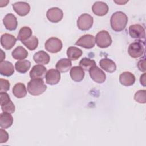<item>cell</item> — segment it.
Returning <instances> with one entry per match:
<instances>
[{
	"label": "cell",
	"instance_id": "1",
	"mask_svg": "<svg viewBox=\"0 0 146 146\" xmlns=\"http://www.w3.org/2000/svg\"><path fill=\"white\" fill-rule=\"evenodd\" d=\"M127 23L128 17L122 11H116L111 17V26L112 29L115 31L120 32L123 31L125 28Z\"/></svg>",
	"mask_w": 146,
	"mask_h": 146
},
{
	"label": "cell",
	"instance_id": "2",
	"mask_svg": "<svg viewBox=\"0 0 146 146\" xmlns=\"http://www.w3.org/2000/svg\"><path fill=\"white\" fill-rule=\"evenodd\" d=\"M28 92L33 96H38L42 94L47 89L43 79H31L27 84Z\"/></svg>",
	"mask_w": 146,
	"mask_h": 146
},
{
	"label": "cell",
	"instance_id": "3",
	"mask_svg": "<svg viewBox=\"0 0 146 146\" xmlns=\"http://www.w3.org/2000/svg\"><path fill=\"white\" fill-rule=\"evenodd\" d=\"M95 41L96 45L102 48H105L110 46L112 44V38L108 31L102 30L96 35Z\"/></svg>",
	"mask_w": 146,
	"mask_h": 146
},
{
	"label": "cell",
	"instance_id": "4",
	"mask_svg": "<svg viewBox=\"0 0 146 146\" xmlns=\"http://www.w3.org/2000/svg\"><path fill=\"white\" fill-rule=\"evenodd\" d=\"M128 52L129 56L133 58H139L145 52L144 43H142L141 40H138L131 43L128 48Z\"/></svg>",
	"mask_w": 146,
	"mask_h": 146
},
{
	"label": "cell",
	"instance_id": "5",
	"mask_svg": "<svg viewBox=\"0 0 146 146\" xmlns=\"http://www.w3.org/2000/svg\"><path fill=\"white\" fill-rule=\"evenodd\" d=\"M93 17L88 14H82L77 20V26L78 29L82 31L90 30L93 25Z\"/></svg>",
	"mask_w": 146,
	"mask_h": 146
},
{
	"label": "cell",
	"instance_id": "6",
	"mask_svg": "<svg viewBox=\"0 0 146 146\" xmlns=\"http://www.w3.org/2000/svg\"><path fill=\"white\" fill-rule=\"evenodd\" d=\"M44 46L45 49L51 53L59 52L63 47L61 40L55 37H51L47 40Z\"/></svg>",
	"mask_w": 146,
	"mask_h": 146
},
{
	"label": "cell",
	"instance_id": "7",
	"mask_svg": "<svg viewBox=\"0 0 146 146\" xmlns=\"http://www.w3.org/2000/svg\"><path fill=\"white\" fill-rule=\"evenodd\" d=\"M95 41L93 35L86 34L82 36L75 43V45L87 49H90L95 46Z\"/></svg>",
	"mask_w": 146,
	"mask_h": 146
},
{
	"label": "cell",
	"instance_id": "8",
	"mask_svg": "<svg viewBox=\"0 0 146 146\" xmlns=\"http://www.w3.org/2000/svg\"><path fill=\"white\" fill-rule=\"evenodd\" d=\"M129 34L131 38L137 39H144L145 36V29L139 24H135L129 27Z\"/></svg>",
	"mask_w": 146,
	"mask_h": 146
},
{
	"label": "cell",
	"instance_id": "9",
	"mask_svg": "<svg viewBox=\"0 0 146 146\" xmlns=\"http://www.w3.org/2000/svg\"><path fill=\"white\" fill-rule=\"evenodd\" d=\"M89 74L91 79L97 83H103L106 79V74L96 66L90 69Z\"/></svg>",
	"mask_w": 146,
	"mask_h": 146
},
{
	"label": "cell",
	"instance_id": "10",
	"mask_svg": "<svg viewBox=\"0 0 146 146\" xmlns=\"http://www.w3.org/2000/svg\"><path fill=\"white\" fill-rule=\"evenodd\" d=\"M46 16L50 22L58 23L62 19L63 13V11L58 7H52L47 10Z\"/></svg>",
	"mask_w": 146,
	"mask_h": 146
},
{
	"label": "cell",
	"instance_id": "11",
	"mask_svg": "<svg viewBox=\"0 0 146 146\" xmlns=\"http://www.w3.org/2000/svg\"><path fill=\"white\" fill-rule=\"evenodd\" d=\"M47 73L46 68L42 64H36L34 66L29 75L31 79H43Z\"/></svg>",
	"mask_w": 146,
	"mask_h": 146
},
{
	"label": "cell",
	"instance_id": "12",
	"mask_svg": "<svg viewBox=\"0 0 146 146\" xmlns=\"http://www.w3.org/2000/svg\"><path fill=\"white\" fill-rule=\"evenodd\" d=\"M13 10L19 16L26 15L30 10L29 4L26 2H17L12 5Z\"/></svg>",
	"mask_w": 146,
	"mask_h": 146
},
{
	"label": "cell",
	"instance_id": "13",
	"mask_svg": "<svg viewBox=\"0 0 146 146\" xmlns=\"http://www.w3.org/2000/svg\"><path fill=\"white\" fill-rule=\"evenodd\" d=\"M16 42L17 39L15 36L10 34H3L1 37V46L7 50L11 49L16 43Z\"/></svg>",
	"mask_w": 146,
	"mask_h": 146
},
{
	"label": "cell",
	"instance_id": "14",
	"mask_svg": "<svg viewBox=\"0 0 146 146\" xmlns=\"http://www.w3.org/2000/svg\"><path fill=\"white\" fill-rule=\"evenodd\" d=\"M45 78L46 83L50 85H55L60 80V72L55 69H50L47 71Z\"/></svg>",
	"mask_w": 146,
	"mask_h": 146
},
{
	"label": "cell",
	"instance_id": "15",
	"mask_svg": "<svg viewBox=\"0 0 146 146\" xmlns=\"http://www.w3.org/2000/svg\"><path fill=\"white\" fill-rule=\"evenodd\" d=\"M3 23L5 28L10 31L15 30L18 25L16 17L12 13L7 14L3 19Z\"/></svg>",
	"mask_w": 146,
	"mask_h": 146
},
{
	"label": "cell",
	"instance_id": "16",
	"mask_svg": "<svg viewBox=\"0 0 146 146\" xmlns=\"http://www.w3.org/2000/svg\"><path fill=\"white\" fill-rule=\"evenodd\" d=\"M109 8L107 3L104 2L98 1L92 6V10L94 14L98 16H104L107 14Z\"/></svg>",
	"mask_w": 146,
	"mask_h": 146
},
{
	"label": "cell",
	"instance_id": "17",
	"mask_svg": "<svg viewBox=\"0 0 146 146\" xmlns=\"http://www.w3.org/2000/svg\"><path fill=\"white\" fill-rule=\"evenodd\" d=\"M135 75L128 71H125L121 73L119 76L120 83L124 86H132L135 82Z\"/></svg>",
	"mask_w": 146,
	"mask_h": 146
},
{
	"label": "cell",
	"instance_id": "18",
	"mask_svg": "<svg viewBox=\"0 0 146 146\" xmlns=\"http://www.w3.org/2000/svg\"><path fill=\"white\" fill-rule=\"evenodd\" d=\"M14 72V66L10 62L3 61L0 63V74L5 76H10Z\"/></svg>",
	"mask_w": 146,
	"mask_h": 146
},
{
	"label": "cell",
	"instance_id": "19",
	"mask_svg": "<svg viewBox=\"0 0 146 146\" xmlns=\"http://www.w3.org/2000/svg\"><path fill=\"white\" fill-rule=\"evenodd\" d=\"M34 62L39 64H47L50 60V55L44 51H39L34 54L33 56Z\"/></svg>",
	"mask_w": 146,
	"mask_h": 146
},
{
	"label": "cell",
	"instance_id": "20",
	"mask_svg": "<svg viewBox=\"0 0 146 146\" xmlns=\"http://www.w3.org/2000/svg\"><path fill=\"white\" fill-rule=\"evenodd\" d=\"M99 65L103 70L107 72L112 73L116 70V65L115 63L110 59H102L99 61Z\"/></svg>",
	"mask_w": 146,
	"mask_h": 146
},
{
	"label": "cell",
	"instance_id": "21",
	"mask_svg": "<svg viewBox=\"0 0 146 146\" xmlns=\"http://www.w3.org/2000/svg\"><path fill=\"white\" fill-rule=\"evenodd\" d=\"M70 76L76 82H81L84 77V70L80 66H74L70 69Z\"/></svg>",
	"mask_w": 146,
	"mask_h": 146
},
{
	"label": "cell",
	"instance_id": "22",
	"mask_svg": "<svg viewBox=\"0 0 146 146\" xmlns=\"http://www.w3.org/2000/svg\"><path fill=\"white\" fill-rule=\"evenodd\" d=\"M71 60L68 58L60 59L56 64L55 67L60 72L64 73L71 68Z\"/></svg>",
	"mask_w": 146,
	"mask_h": 146
},
{
	"label": "cell",
	"instance_id": "23",
	"mask_svg": "<svg viewBox=\"0 0 146 146\" xmlns=\"http://www.w3.org/2000/svg\"><path fill=\"white\" fill-rule=\"evenodd\" d=\"M13 123V117L11 113L3 112L0 115V126L3 129L10 127Z\"/></svg>",
	"mask_w": 146,
	"mask_h": 146
},
{
	"label": "cell",
	"instance_id": "24",
	"mask_svg": "<svg viewBox=\"0 0 146 146\" xmlns=\"http://www.w3.org/2000/svg\"><path fill=\"white\" fill-rule=\"evenodd\" d=\"M13 94L17 98L25 97L27 94L25 85L22 83L15 84L13 88Z\"/></svg>",
	"mask_w": 146,
	"mask_h": 146
},
{
	"label": "cell",
	"instance_id": "25",
	"mask_svg": "<svg viewBox=\"0 0 146 146\" xmlns=\"http://www.w3.org/2000/svg\"><path fill=\"white\" fill-rule=\"evenodd\" d=\"M82 50L75 46H71L67 50V56L71 60H76L82 55Z\"/></svg>",
	"mask_w": 146,
	"mask_h": 146
},
{
	"label": "cell",
	"instance_id": "26",
	"mask_svg": "<svg viewBox=\"0 0 146 146\" xmlns=\"http://www.w3.org/2000/svg\"><path fill=\"white\" fill-rule=\"evenodd\" d=\"M11 55L14 59L23 60L28 56V52L24 47L18 46L12 51Z\"/></svg>",
	"mask_w": 146,
	"mask_h": 146
},
{
	"label": "cell",
	"instance_id": "27",
	"mask_svg": "<svg viewBox=\"0 0 146 146\" xmlns=\"http://www.w3.org/2000/svg\"><path fill=\"white\" fill-rule=\"evenodd\" d=\"M31 63L27 60H20L15 64V68L17 72L21 74H25L30 69Z\"/></svg>",
	"mask_w": 146,
	"mask_h": 146
},
{
	"label": "cell",
	"instance_id": "28",
	"mask_svg": "<svg viewBox=\"0 0 146 146\" xmlns=\"http://www.w3.org/2000/svg\"><path fill=\"white\" fill-rule=\"evenodd\" d=\"M32 30L29 27H22L19 31L17 39L21 42L25 41L32 36Z\"/></svg>",
	"mask_w": 146,
	"mask_h": 146
},
{
	"label": "cell",
	"instance_id": "29",
	"mask_svg": "<svg viewBox=\"0 0 146 146\" xmlns=\"http://www.w3.org/2000/svg\"><path fill=\"white\" fill-rule=\"evenodd\" d=\"M29 50L33 51L35 50L38 46V39L35 36H32L27 40L22 42Z\"/></svg>",
	"mask_w": 146,
	"mask_h": 146
},
{
	"label": "cell",
	"instance_id": "30",
	"mask_svg": "<svg viewBox=\"0 0 146 146\" xmlns=\"http://www.w3.org/2000/svg\"><path fill=\"white\" fill-rule=\"evenodd\" d=\"M95 66H96L95 61L89 58H83L79 62V66L85 71H89L91 68Z\"/></svg>",
	"mask_w": 146,
	"mask_h": 146
},
{
	"label": "cell",
	"instance_id": "31",
	"mask_svg": "<svg viewBox=\"0 0 146 146\" xmlns=\"http://www.w3.org/2000/svg\"><path fill=\"white\" fill-rule=\"evenodd\" d=\"M134 99L139 103H145L146 92L145 90H141L137 91L134 95Z\"/></svg>",
	"mask_w": 146,
	"mask_h": 146
},
{
	"label": "cell",
	"instance_id": "32",
	"mask_svg": "<svg viewBox=\"0 0 146 146\" xmlns=\"http://www.w3.org/2000/svg\"><path fill=\"white\" fill-rule=\"evenodd\" d=\"M1 109L3 112L13 113L15 112V106L13 102L10 100L7 103L2 105Z\"/></svg>",
	"mask_w": 146,
	"mask_h": 146
},
{
	"label": "cell",
	"instance_id": "33",
	"mask_svg": "<svg viewBox=\"0 0 146 146\" xmlns=\"http://www.w3.org/2000/svg\"><path fill=\"white\" fill-rule=\"evenodd\" d=\"M0 85H1V88H0L1 92H6L10 89V84L9 82L6 79L1 78L0 79Z\"/></svg>",
	"mask_w": 146,
	"mask_h": 146
},
{
	"label": "cell",
	"instance_id": "34",
	"mask_svg": "<svg viewBox=\"0 0 146 146\" xmlns=\"http://www.w3.org/2000/svg\"><path fill=\"white\" fill-rule=\"evenodd\" d=\"M0 96H1V106L6 104L11 100L9 94L6 92H1Z\"/></svg>",
	"mask_w": 146,
	"mask_h": 146
},
{
	"label": "cell",
	"instance_id": "35",
	"mask_svg": "<svg viewBox=\"0 0 146 146\" xmlns=\"http://www.w3.org/2000/svg\"><path fill=\"white\" fill-rule=\"evenodd\" d=\"M9 139V134L8 133L3 129V128H1L0 129V143H4L7 141Z\"/></svg>",
	"mask_w": 146,
	"mask_h": 146
},
{
	"label": "cell",
	"instance_id": "36",
	"mask_svg": "<svg viewBox=\"0 0 146 146\" xmlns=\"http://www.w3.org/2000/svg\"><path fill=\"white\" fill-rule=\"evenodd\" d=\"M137 67L139 70L141 71L145 72V59L144 58L142 59H140L137 63Z\"/></svg>",
	"mask_w": 146,
	"mask_h": 146
},
{
	"label": "cell",
	"instance_id": "37",
	"mask_svg": "<svg viewBox=\"0 0 146 146\" xmlns=\"http://www.w3.org/2000/svg\"><path fill=\"white\" fill-rule=\"evenodd\" d=\"M140 83L143 86H145V73H144L143 75L140 76Z\"/></svg>",
	"mask_w": 146,
	"mask_h": 146
},
{
	"label": "cell",
	"instance_id": "38",
	"mask_svg": "<svg viewBox=\"0 0 146 146\" xmlns=\"http://www.w3.org/2000/svg\"><path fill=\"white\" fill-rule=\"evenodd\" d=\"M114 2L120 5H122L124 4H125L127 2H128V1H114Z\"/></svg>",
	"mask_w": 146,
	"mask_h": 146
},
{
	"label": "cell",
	"instance_id": "39",
	"mask_svg": "<svg viewBox=\"0 0 146 146\" xmlns=\"http://www.w3.org/2000/svg\"><path fill=\"white\" fill-rule=\"evenodd\" d=\"M1 50V52L2 53V57H1V62H3V59L5 58V53H4V52H3L2 50Z\"/></svg>",
	"mask_w": 146,
	"mask_h": 146
}]
</instances>
